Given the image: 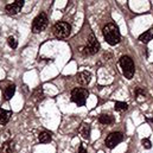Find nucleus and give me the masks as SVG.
<instances>
[{
	"label": "nucleus",
	"mask_w": 153,
	"mask_h": 153,
	"mask_svg": "<svg viewBox=\"0 0 153 153\" xmlns=\"http://www.w3.org/2000/svg\"><path fill=\"white\" fill-rule=\"evenodd\" d=\"M52 32L55 35V37L58 39H64L70 36L71 33V26L70 24L65 23V22H59L57 24H55Z\"/></svg>",
	"instance_id": "7ed1b4c3"
},
{
	"label": "nucleus",
	"mask_w": 153,
	"mask_h": 153,
	"mask_svg": "<svg viewBox=\"0 0 153 153\" xmlns=\"http://www.w3.org/2000/svg\"><path fill=\"white\" fill-rule=\"evenodd\" d=\"M11 115H12V112H8V111H5V109L0 108V125L7 123Z\"/></svg>",
	"instance_id": "f8f14e48"
},
{
	"label": "nucleus",
	"mask_w": 153,
	"mask_h": 153,
	"mask_svg": "<svg viewBox=\"0 0 153 153\" xmlns=\"http://www.w3.org/2000/svg\"><path fill=\"white\" fill-rule=\"evenodd\" d=\"M14 93H16V85H14V84L7 85L6 89H5V91H4V97H5V100H11L12 96L14 95Z\"/></svg>",
	"instance_id": "9b49d317"
},
{
	"label": "nucleus",
	"mask_w": 153,
	"mask_h": 153,
	"mask_svg": "<svg viewBox=\"0 0 153 153\" xmlns=\"http://www.w3.org/2000/svg\"><path fill=\"white\" fill-rule=\"evenodd\" d=\"M14 151V143L12 140H8L6 143H4L2 145V149H1V152L2 153H13Z\"/></svg>",
	"instance_id": "dca6fc26"
},
{
	"label": "nucleus",
	"mask_w": 153,
	"mask_h": 153,
	"mask_svg": "<svg viewBox=\"0 0 153 153\" xmlns=\"http://www.w3.org/2000/svg\"><path fill=\"white\" fill-rule=\"evenodd\" d=\"M78 131H79L81 135H82L84 139H89V137H90V126H89V125L82 123Z\"/></svg>",
	"instance_id": "ddd939ff"
},
{
	"label": "nucleus",
	"mask_w": 153,
	"mask_h": 153,
	"mask_svg": "<svg viewBox=\"0 0 153 153\" xmlns=\"http://www.w3.org/2000/svg\"><path fill=\"white\" fill-rule=\"evenodd\" d=\"M100 50V43L97 42V39L95 37L94 33H91L89 37H88V42H87V45L84 48H82V52L85 55V56H90V55H95L97 53V51Z\"/></svg>",
	"instance_id": "39448f33"
},
{
	"label": "nucleus",
	"mask_w": 153,
	"mask_h": 153,
	"mask_svg": "<svg viewBox=\"0 0 153 153\" xmlns=\"http://www.w3.org/2000/svg\"><path fill=\"white\" fill-rule=\"evenodd\" d=\"M141 144H143V146H144L146 150H150V149L152 147V144H151V141H150L149 139H143Z\"/></svg>",
	"instance_id": "6ab92c4d"
},
{
	"label": "nucleus",
	"mask_w": 153,
	"mask_h": 153,
	"mask_svg": "<svg viewBox=\"0 0 153 153\" xmlns=\"http://www.w3.org/2000/svg\"><path fill=\"white\" fill-rule=\"evenodd\" d=\"M38 140H39V143H42V144H48V143H50V141L52 140L51 133H49V132H42V133H39Z\"/></svg>",
	"instance_id": "2eb2a0df"
},
{
	"label": "nucleus",
	"mask_w": 153,
	"mask_h": 153,
	"mask_svg": "<svg viewBox=\"0 0 153 153\" xmlns=\"http://www.w3.org/2000/svg\"><path fill=\"white\" fill-rule=\"evenodd\" d=\"M76 153H87V151H85V149L81 145V146H79V149H78V151H77Z\"/></svg>",
	"instance_id": "aec40b11"
},
{
	"label": "nucleus",
	"mask_w": 153,
	"mask_h": 153,
	"mask_svg": "<svg viewBox=\"0 0 153 153\" xmlns=\"http://www.w3.org/2000/svg\"><path fill=\"white\" fill-rule=\"evenodd\" d=\"M88 96H89V91L85 88H75L71 91V101L76 103L78 107L85 105Z\"/></svg>",
	"instance_id": "20e7f679"
},
{
	"label": "nucleus",
	"mask_w": 153,
	"mask_h": 153,
	"mask_svg": "<svg viewBox=\"0 0 153 153\" xmlns=\"http://www.w3.org/2000/svg\"><path fill=\"white\" fill-rule=\"evenodd\" d=\"M99 121H100V123H102V125H112V123L114 122V117L111 114H102V115H100Z\"/></svg>",
	"instance_id": "4468645a"
},
{
	"label": "nucleus",
	"mask_w": 153,
	"mask_h": 153,
	"mask_svg": "<svg viewBox=\"0 0 153 153\" xmlns=\"http://www.w3.org/2000/svg\"><path fill=\"white\" fill-rule=\"evenodd\" d=\"M114 109L116 112H125V111L128 109V105L125 103V102H119V101H117V102H115Z\"/></svg>",
	"instance_id": "f3484780"
},
{
	"label": "nucleus",
	"mask_w": 153,
	"mask_h": 153,
	"mask_svg": "<svg viewBox=\"0 0 153 153\" xmlns=\"http://www.w3.org/2000/svg\"><path fill=\"white\" fill-rule=\"evenodd\" d=\"M102 35H103L105 40H106L109 45H112V46L119 44L120 40H121V35H120L119 27H117L115 24H113V23H109V24H107V25L103 26V29H102Z\"/></svg>",
	"instance_id": "f257e3e1"
},
{
	"label": "nucleus",
	"mask_w": 153,
	"mask_h": 153,
	"mask_svg": "<svg viewBox=\"0 0 153 153\" xmlns=\"http://www.w3.org/2000/svg\"><path fill=\"white\" fill-rule=\"evenodd\" d=\"M24 2H25L24 0H16L14 2L7 5V6H6V11H7V13H8L10 16H14V14L19 13V12L22 11L23 6H24Z\"/></svg>",
	"instance_id": "6e6552de"
},
{
	"label": "nucleus",
	"mask_w": 153,
	"mask_h": 153,
	"mask_svg": "<svg viewBox=\"0 0 153 153\" xmlns=\"http://www.w3.org/2000/svg\"><path fill=\"white\" fill-rule=\"evenodd\" d=\"M147 121H151V122H153V119H147Z\"/></svg>",
	"instance_id": "412c9836"
},
{
	"label": "nucleus",
	"mask_w": 153,
	"mask_h": 153,
	"mask_svg": "<svg viewBox=\"0 0 153 153\" xmlns=\"http://www.w3.org/2000/svg\"><path fill=\"white\" fill-rule=\"evenodd\" d=\"M122 140H123L122 133H120V132H113V133H111V134L106 138L105 144H106V146H107L108 149H114L115 146L119 145Z\"/></svg>",
	"instance_id": "0eeeda50"
},
{
	"label": "nucleus",
	"mask_w": 153,
	"mask_h": 153,
	"mask_svg": "<svg viewBox=\"0 0 153 153\" xmlns=\"http://www.w3.org/2000/svg\"><path fill=\"white\" fill-rule=\"evenodd\" d=\"M48 23H49L48 16L44 12L39 13L38 16L33 19V23H32V32L33 33H39V32L44 31L46 29V26H48Z\"/></svg>",
	"instance_id": "423d86ee"
},
{
	"label": "nucleus",
	"mask_w": 153,
	"mask_h": 153,
	"mask_svg": "<svg viewBox=\"0 0 153 153\" xmlns=\"http://www.w3.org/2000/svg\"><path fill=\"white\" fill-rule=\"evenodd\" d=\"M153 39V29H150V30H147V31H145L144 33H141L140 36H139V40L141 42V43H145V44H147L150 40H152Z\"/></svg>",
	"instance_id": "9d476101"
},
{
	"label": "nucleus",
	"mask_w": 153,
	"mask_h": 153,
	"mask_svg": "<svg viewBox=\"0 0 153 153\" xmlns=\"http://www.w3.org/2000/svg\"><path fill=\"white\" fill-rule=\"evenodd\" d=\"M77 82L82 85H88L91 81V74L88 71H82L79 74H77Z\"/></svg>",
	"instance_id": "1a4fd4ad"
},
{
	"label": "nucleus",
	"mask_w": 153,
	"mask_h": 153,
	"mask_svg": "<svg viewBox=\"0 0 153 153\" xmlns=\"http://www.w3.org/2000/svg\"><path fill=\"white\" fill-rule=\"evenodd\" d=\"M119 64L122 69V73L126 78L128 79H132L133 75H134V71H135V67H134V62L133 59L129 57V56H122L119 61Z\"/></svg>",
	"instance_id": "f03ea898"
},
{
	"label": "nucleus",
	"mask_w": 153,
	"mask_h": 153,
	"mask_svg": "<svg viewBox=\"0 0 153 153\" xmlns=\"http://www.w3.org/2000/svg\"><path fill=\"white\" fill-rule=\"evenodd\" d=\"M7 43H8V45H10L12 49H16V48L18 46V42L16 40L14 37H8V38H7Z\"/></svg>",
	"instance_id": "a211bd4d"
}]
</instances>
